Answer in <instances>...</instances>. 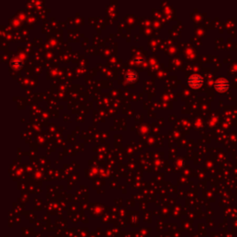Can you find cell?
Listing matches in <instances>:
<instances>
[{
	"instance_id": "cell-2",
	"label": "cell",
	"mask_w": 237,
	"mask_h": 237,
	"mask_svg": "<svg viewBox=\"0 0 237 237\" xmlns=\"http://www.w3.org/2000/svg\"><path fill=\"white\" fill-rule=\"evenodd\" d=\"M229 86H230V83H229V81L224 79V78H219L218 79L215 83H214V87L217 91L219 92H225L227 91L229 89Z\"/></svg>"
},
{
	"instance_id": "cell-3",
	"label": "cell",
	"mask_w": 237,
	"mask_h": 237,
	"mask_svg": "<svg viewBox=\"0 0 237 237\" xmlns=\"http://www.w3.org/2000/svg\"><path fill=\"white\" fill-rule=\"evenodd\" d=\"M137 77H138V75H137L136 72H134L132 70H129L127 73H125V76H124L125 81L129 83H132L135 82L137 80Z\"/></svg>"
},
{
	"instance_id": "cell-1",
	"label": "cell",
	"mask_w": 237,
	"mask_h": 237,
	"mask_svg": "<svg viewBox=\"0 0 237 237\" xmlns=\"http://www.w3.org/2000/svg\"><path fill=\"white\" fill-rule=\"evenodd\" d=\"M203 83H204L203 78L200 75H197V74H193L188 78V84L192 88H195V89H197V88L201 87Z\"/></svg>"
},
{
	"instance_id": "cell-4",
	"label": "cell",
	"mask_w": 237,
	"mask_h": 237,
	"mask_svg": "<svg viewBox=\"0 0 237 237\" xmlns=\"http://www.w3.org/2000/svg\"><path fill=\"white\" fill-rule=\"evenodd\" d=\"M11 66L13 68H16V69H19L22 67V62L19 60V59H13L12 62H11Z\"/></svg>"
}]
</instances>
